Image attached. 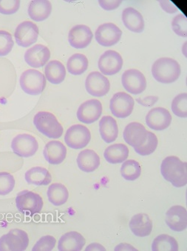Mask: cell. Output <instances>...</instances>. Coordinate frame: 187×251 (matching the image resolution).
I'll return each mask as SVG.
<instances>
[{
  "label": "cell",
  "mask_w": 187,
  "mask_h": 251,
  "mask_svg": "<svg viewBox=\"0 0 187 251\" xmlns=\"http://www.w3.org/2000/svg\"><path fill=\"white\" fill-rule=\"evenodd\" d=\"M33 124L42 134L49 139H59L63 134L64 129L56 116L47 111H40L34 116Z\"/></svg>",
  "instance_id": "3957f363"
},
{
  "label": "cell",
  "mask_w": 187,
  "mask_h": 251,
  "mask_svg": "<svg viewBox=\"0 0 187 251\" xmlns=\"http://www.w3.org/2000/svg\"><path fill=\"white\" fill-rule=\"evenodd\" d=\"M86 243L85 237L77 231H70L61 236L58 242L60 251H80Z\"/></svg>",
  "instance_id": "7402d4cb"
},
{
  "label": "cell",
  "mask_w": 187,
  "mask_h": 251,
  "mask_svg": "<svg viewBox=\"0 0 187 251\" xmlns=\"http://www.w3.org/2000/svg\"><path fill=\"white\" fill-rule=\"evenodd\" d=\"M122 1L121 0H99L98 4H99L101 8L106 11H113V10L117 9L121 5Z\"/></svg>",
  "instance_id": "b9f144b4"
},
{
  "label": "cell",
  "mask_w": 187,
  "mask_h": 251,
  "mask_svg": "<svg viewBox=\"0 0 187 251\" xmlns=\"http://www.w3.org/2000/svg\"><path fill=\"white\" fill-rule=\"evenodd\" d=\"M172 28L178 36L187 37V18L184 14H178L172 22Z\"/></svg>",
  "instance_id": "f35d334b"
},
{
  "label": "cell",
  "mask_w": 187,
  "mask_h": 251,
  "mask_svg": "<svg viewBox=\"0 0 187 251\" xmlns=\"http://www.w3.org/2000/svg\"><path fill=\"white\" fill-rule=\"evenodd\" d=\"M26 182L36 186H46L52 182V176L48 170L43 167H33L24 174Z\"/></svg>",
  "instance_id": "484cf974"
},
{
  "label": "cell",
  "mask_w": 187,
  "mask_h": 251,
  "mask_svg": "<svg viewBox=\"0 0 187 251\" xmlns=\"http://www.w3.org/2000/svg\"><path fill=\"white\" fill-rule=\"evenodd\" d=\"M49 201L54 206L63 205L69 198L68 188L61 183H53L49 186L47 191Z\"/></svg>",
  "instance_id": "4dcf8cb0"
},
{
  "label": "cell",
  "mask_w": 187,
  "mask_h": 251,
  "mask_svg": "<svg viewBox=\"0 0 187 251\" xmlns=\"http://www.w3.org/2000/svg\"><path fill=\"white\" fill-rule=\"evenodd\" d=\"M99 132L101 139L110 144L117 140L118 136V126L117 120L110 116H104L99 122Z\"/></svg>",
  "instance_id": "d4e9b609"
},
{
  "label": "cell",
  "mask_w": 187,
  "mask_h": 251,
  "mask_svg": "<svg viewBox=\"0 0 187 251\" xmlns=\"http://www.w3.org/2000/svg\"><path fill=\"white\" fill-rule=\"evenodd\" d=\"M39 33L38 26L33 22H23L17 26L14 33L16 43L21 47H30L38 40Z\"/></svg>",
  "instance_id": "30bf717a"
},
{
  "label": "cell",
  "mask_w": 187,
  "mask_h": 251,
  "mask_svg": "<svg viewBox=\"0 0 187 251\" xmlns=\"http://www.w3.org/2000/svg\"><path fill=\"white\" fill-rule=\"evenodd\" d=\"M166 224L175 232H182L187 227V211L181 205L172 206L166 213Z\"/></svg>",
  "instance_id": "d6986e66"
},
{
  "label": "cell",
  "mask_w": 187,
  "mask_h": 251,
  "mask_svg": "<svg viewBox=\"0 0 187 251\" xmlns=\"http://www.w3.org/2000/svg\"><path fill=\"white\" fill-rule=\"evenodd\" d=\"M122 31L114 23H107L101 25L97 28L95 38L97 43L104 47L115 46L121 40Z\"/></svg>",
  "instance_id": "8fae6325"
},
{
  "label": "cell",
  "mask_w": 187,
  "mask_h": 251,
  "mask_svg": "<svg viewBox=\"0 0 187 251\" xmlns=\"http://www.w3.org/2000/svg\"><path fill=\"white\" fill-rule=\"evenodd\" d=\"M102 104L98 100H90L78 108L77 119L84 124H92L99 120L102 114Z\"/></svg>",
  "instance_id": "9a60e30c"
},
{
  "label": "cell",
  "mask_w": 187,
  "mask_h": 251,
  "mask_svg": "<svg viewBox=\"0 0 187 251\" xmlns=\"http://www.w3.org/2000/svg\"><path fill=\"white\" fill-rule=\"evenodd\" d=\"M121 174L125 180H136L141 174V167L134 159L124 161L121 165Z\"/></svg>",
  "instance_id": "836d02e7"
},
{
  "label": "cell",
  "mask_w": 187,
  "mask_h": 251,
  "mask_svg": "<svg viewBox=\"0 0 187 251\" xmlns=\"http://www.w3.org/2000/svg\"><path fill=\"white\" fill-rule=\"evenodd\" d=\"M172 116L168 110L164 107H154L148 112L146 123L152 130L162 131L166 130L172 123Z\"/></svg>",
  "instance_id": "2e32d148"
},
{
  "label": "cell",
  "mask_w": 187,
  "mask_h": 251,
  "mask_svg": "<svg viewBox=\"0 0 187 251\" xmlns=\"http://www.w3.org/2000/svg\"><path fill=\"white\" fill-rule=\"evenodd\" d=\"M115 251H137V249L132 246L130 244L121 243L116 247Z\"/></svg>",
  "instance_id": "ee69618b"
},
{
  "label": "cell",
  "mask_w": 187,
  "mask_h": 251,
  "mask_svg": "<svg viewBox=\"0 0 187 251\" xmlns=\"http://www.w3.org/2000/svg\"><path fill=\"white\" fill-rule=\"evenodd\" d=\"M11 149L20 157L29 158L36 154L39 149V143L32 135L21 133L13 139Z\"/></svg>",
  "instance_id": "9c48e42d"
},
{
  "label": "cell",
  "mask_w": 187,
  "mask_h": 251,
  "mask_svg": "<svg viewBox=\"0 0 187 251\" xmlns=\"http://www.w3.org/2000/svg\"><path fill=\"white\" fill-rule=\"evenodd\" d=\"M43 154L48 163L59 165L66 158L67 149L65 145L59 141H50L45 146Z\"/></svg>",
  "instance_id": "603a6c76"
},
{
  "label": "cell",
  "mask_w": 187,
  "mask_h": 251,
  "mask_svg": "<svg viewBox=\"0 0 187 251\" xmlns=\"http://www.w3.org/2000/svg\"><path fill=\"white\" fill-rule=\"evenodd\" d=\"M89 62L88 58L82 53H75L68 59L67 68L68 72L74 76H79L88 70Z\"/></svg>",
  "instance_id": "1f68e13d"
},
{
  "label": "cell",
  "mask_w": 187,
  "mask_h": 251,
  "mask_svg": "<svg viewBox=\"0 0 187 251\" xmlns=\"http://www.w3.org/2000/svg\"><path fill=\"white\" fill-rule=\"evenodd\" d=\"M147 132L143 125L133 122L126 126L123 132V137L129 146L139 147L146 142Z\"/></svg>",
  "instance_id": "ffe728a7"
},
{
  "label": "cell",
  "mask_w": 187,
  "mask_h": 251,
  "mask_svg": "<svg viewBox=\"0 0 187 251\" xmlns=\"http://www.w3.org/2000/svg\"><path fill=\"white\" fill-rule=\"evenodd\" d=\"M46 76L40 71L29 69L22 74L20 79V86L26 94L31 96L41 94L46 87Z\"/></svg>",
  "instance_id": "5b68a950"
},
{
  "label": "cell",
  "mask_w": 187,
  "mask_h": 251,
  "mask_svg": "<svg viewBox=\"0 0 187 251\" xmlns=\"http://www.w3.org/2000/svg\"><path fill=\"white\" fill-rule=\"evenodd\" d=\"M181 73V65L172 58L164 57L158 59L152 67L153 77L162 84H171L178 80Z\"/></svg>",
  "instance_id": "7a4b0ae2"
},
{
  "label": "cell",
  "mask_w": 187,
  "mask_h": 251,
  "mask_svg": "<svg viewBox=\"0 0 187 251\" xmlns=\"http://www.w3.org/2000/svg\"><path fill=\"white\" fill-rule=\"evenodd\" d=\"M85 251H106L105 248L98 243H92L87 247Z\"/></svg>",
  "instance_id": "f6af8a7d"
},
{
  "label": "cell",
  "mask_w": 187,
  "mask_h": 251,
  "mask_svg": "<svg viewBox=\"0 0 187 251\" xmlns=\"http://www.w3.org/2000/svg\"><path fill=\"white\" fill-rule=\"evenodd\" d=\"M159 3H160L161 6L163 8L164 11L169 13V14H174V13L178 11L176 7L169 1H159Z\"/></svg>",
  "instance_id": "7bdbcfd3"
},
{
  "label": "cell",
  "mask_w": 187,
  "mask_h": 251,
  "mask_svg": "<svg viewBox=\"0 0 187 251\" xmlns=\"http://www.w3.org/2000/svg\"><path fill=\"white\" fill-rule=\"evenodd\" d=\"M159 144V139L153 132H147L146 142L139 147L134 148L135 151L142 156H149L156 151Z\"/></svg>",
  "instance_id": "e575fe53"
},
{
  "label": "cell",
  "mask_w": 187,
  "mask_h": 251,
  "mask_svg": "<svg viewBox=\"0 0 187 251\" xmlns=\"http://www.w3.org/2000/svg\"><path fill=\"white\" fill-rule=\"evenodd\" d=\"M122 21L124 26L130 31L142 33L144 30L143 16L134 8L129 7L123 11Z\"/></svg>",
  "instance_id": "cb8c5ba5"
},
{
  "label": "cell",
  "mask_w": 187,
  "mask_h": 251,
  "mask_svg": "<svg viewBox=\"0 0 187 251\" xmlns=\"http://www.w3.org/2000/svg\"><path fill=\"white\" fill-rule=\"evenodd\" d=\"M15 187V178L8 172H0V196H6Z\"/></svg>",
  "instance_id": "8d00e7d4"
},
{
  "label": "cell",
  "mask_w": 187,
  "mask_h": 251,
  "mask_svg": "<svg viewBox=\"0 0 187 251\" xmlns=\"http://www.w3.org/2000/svg\"><path fill=\"white\" fill-rule=\"evenodd\" d=\"M121 83L127 92L137 95L146 90V79L144 75L137 69L124 71L121 76Z\"/></svg>",
  "instance_id": "7c38bea8"
},
{
  "label": "cell",
  "mask_w": 187,
  "mask_h": 251,
  "mask_svg": "<svg viewBox=\"0 0 187 251\" xmlns=\"http://www.w3.org/2000/svg\"><path fill=\"white\" fill-rule=\"evenodd\" d=\"M91 140L89 129L82 125H74L68 129L65 136V144L74 150L86 147Z\"/></svg>",
  "instance_id": "52a82bcc"
},
{
  "label": "cell",
  "mask_w": 187,
  "mask_h": 251,
  "mask_svg": "<svg viewBox=\"0 0 187 251\" xmlns=\"http://www.w3.org/2000/svg\"><path fill=\"white\" fill-rule=\"evenodd\" d=\"M135 101L130 94L118 92L110 100V108L114 117L119 119L127 118L133 113Z\"/></svg>",
  "instance_id": "ba28073f"
},
{
  "label": "cell",
  "mask_w": 187,
  "mask_h": 251,
  "mask_svg": "<svg viewBox=\"0 0 187 251\" xmlns=\"http://www.w3.org/2000/svg\"><path fill=\"white\" fill-rule=\"evenodd\" d=\"M14 46L12 35L6 30H0V56H7Z\"/></svg>",
  "instance_id": "74e56055"
},
{
  "label": "cell",
  "mask_w": 187,
  "mask_h": 251,
  "mask_svg": "<svg viewBox=\"0 0 187 251\" xmlns=\"http://www.w3.org/2000/svg\"><path fill=\"white\" fill-rule=\"evenodd\" d=\"M124 61L120 53L115 50L104 52L98 59V66L101 73L107 76L118 74L123 67Z\"/></svg>",
  "instance_id": "4fadbf2b"
},
{
  "label": "cell",
  "mask_w": 187,
  "mask_h": 251,
  "mask_svg": "<svg viewBox=\"0 0 187 251\" xmlns=\"http://www.w3.org/2000/svg\"><path fill=\"white\" fill-rule=\"evenodd\" d=\"M172 111L173 114L180 118H187V94H178L172 100Z\"/></svg>",
  "instance_id": "d590c367"
},
{
  "label": "cell",
  "mask_w": 187,
  "mask_h": 251,
  "mask_svg": "<svg viewBox=\"0 0 187 251\" xmlns=\"http://www.w3.org/2000/svg\"><path fill=\"white\" fill-rule=\"evenodd\" d=\"M24 61L30 67L34 68L44 67L50 58L48 48L43 45H36L27 49L24 53Z\"/></svg>",
  "instance_id": "ac0fdd59"
},
{
  "label": "cell",
  "mask_w": 187,
  "mask_h": 251,
  "mask_svg": "<svg viewBox=\"0 0 187 251\" xmlns=\"http://www.w3.org/2000/svg\"><path fill=\"white\" fill-rule=\"evenodd\" d=\"M56 239L53 236H44L40 238L32 248L33 251H50L56 246Z\"/></svg>",
  "instance_id": "ab89813d"
},
{
  "label": "cell",
  "mask_w": 187,
  "mask_h": 251,
  "mask_svg": "<svg viewBox=\"0 0 187 251\" xmlns=\"http://www.w3.org/2000/svg\"><path fill=\"white\" fill-rule=\"evenodd\" d=\"M85 88L88 94L93 97H104L110 91V81L102 74L95 71L87 76Z\"/></svg>",
  "instance_id": "5bb4252c"
},
{
  "label": "cell",
  "mask_w": 187,
  "mask_h": 251,
  "mask_svg": "<svg viewBox=\"0 0 187 251\" xmlns=\"http://www.w3.org/2000/svg\"><path fill=\"white\" fill-rule=\"evenodd\" d=\"M94 34L88 26L77 25L72 27L68 33V41L76 49H86L92 41Z\"/></svg>",
  "instance_id": "e0dca14e"
},
{
  "label": "cell",
  "mask_w": 187,
  "mask_h": 251,
  "mask_svg": "<svg viewBox=\"0 0 187 251\" xmlns=\"http://www.w3.org/2000/svg\"><path fill=\"white\" fill-rule=\"evenodd\" d=\"M161 173L164 179L175 188H182L187 185V163L177 156L165 158L161 165Z\"/></svg>",
  "instance_id": "6da1fadb"
},
{
  "label": "cell",
  "mask_w": 187,
  "mask_h": 251,
  "mask_svg": "<svg viewBox=\"0 0 187 251\" xmlns=\"http://www.w3.org/2000/svg\"><path fill=\"white\" fill-rule=\"evenodd\" d=\"M46 79L53 85H59L66 77V69L62 62L58 60L49 62L45 68Z\"/></svg>",
  "instance_id": "f1b7e54d"
},
{
  "label": "cell",
  "mask_w": 187,
  "mask_h": 251,
  "mask_svg": "<svg viewBox=\"0 0 187 251\" xmlns=\"http://www.w3.org/2000/svg\"><path fill=\"white\" fill-rule=\"evenodd\" d=\"M43 205L44 202L41 196L27 190L19 193L16 198V206L19 211L30 217L40 213Z\"/></svg>",
  "instance_id": "277c9868"
},
{
  "label": "cell",
  "mask_w": 187,
  "mask_h": 251,
  "mask_svg": "<svg viewBox=\"0 0 187 251\" xmlns=\"http://www.w3.org/2000/svg\"><path fill=\"white\" fill-rule=\"evenodd\" d=\"M28 245V234L21 229H13L0 237V251H24Z\"/></svg>",
  "instance_id": "8992f818"
},
{
  "label": "cell",
  "mask_w": 187,
  "mask_h": 251,
  "mask_svg": "<svg viewBox=\"0 0 187 251\" xmlns=\"http://www.w3.org/2000/svg\"><path fill=\"white\" fill-rule=\"evenodd\" d=\"M130 230L135 236L146 237L149 236L153 230V222L146 213L134 215L129 223Z\"/></svg>",
  "instance_id": "44dd1931"
},
{
  "label": "cell",
  "mask_w": 187,
  "mask_h": 251,
  "mask_svg": "<svg viewBox=\"0 0 187 251\" xmlns=\"http://www.w3.org/2000/svg\"><path fill=\"white\" fill-rule=\"evenodd\" d=\"M20 0H14V1L0 0V14L4 15L16 14L20 9Z\"/></svg>",
  "instance_id": "60d3db41"
},
{
  "label": "cell",
  "mask_w": 187,
  "mask_h": 251,
  "mask_svg": "<svg viewBox=\"0 0 187 251\" xmlns=\"http://www.w3.org/2000/svg\"><path fill=\"white\" fill-rule=\"evenodd\" d=\"M129 156V149L124 144H114L107 148L104 157L110 164L123 163Z\"/></svg>",
  "instance_id": "f546056e"
},
{
  "label": "cell",
  "mask_w": 187,
  "mask_h": 251,
  "mask_svg": "<svg viewBox=\"0 0 187 251\" xmlns=\"http://www.w3.org/2000/svg\"><path fill=\"white\" fill-rule=\"evenodd\" d=\"M27 11L33 21H45L51 14L52 5L47 0H33L29 5Z\"/></svg>",
  "instance_id": "4316f807"
},
{
  "label": "cell",
  "mask_w": 187,
  "mask_h": 251,
  "mask_svg": "<svg viewBox=\"0 0 187 251\" xmlns=\"http://www.w3.org/2000/svg\"><path fill=\"white\" fill-rule=\"evenodd\" d=\"M178 249L179 246L176 239L167 234L159 235L153 240L152 245L153 251H178Z\"/></svg>",
  "instance_id": "d6a6232c"
},
{
  "label": "cell",
  "mask_w": 187,
  "mask_h": 251,
  "mask_svg": "<svg viewBox=\"0 0 187 251\" xmlns=\"http://www.w3.org/2000/svg\"><path fill=\"white\" fill-rule=\"evenodd\" d=\"M76 162L79 169L85 173L94 172L101 163L99 156L90 149L82 151L78 155Z\"/></svg>",
  "instance_id": "83f0119b"
}]
</instances>
